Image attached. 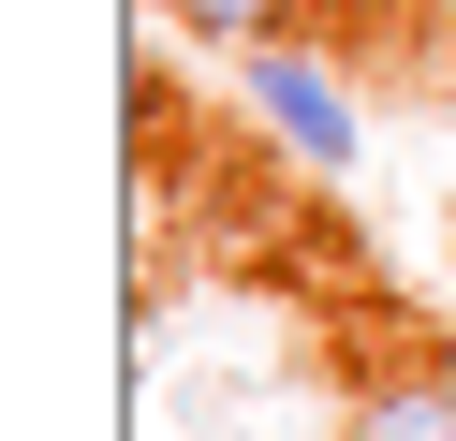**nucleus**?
I'll list each match as a JSON object with an SVG mask.
<instances>
[{"label": "nucleus", "mask_w": 456, "mask_h": 441, "mask_svg": "<svg viewBox=\"0 0 456 441\" xmlns=\"http://www.w3.org/2000/svg\"><path fill=\"white\" fill-rule=\"evenodd\" d=\"M338 441H456V368H368L354 412H338Z\"/></svg>", "instance_id": "2"}, {"label": "nucleus", "mask_w": 456, "mask_h": 441, "mask_svg": "<svg viewBox=\"0 0 456 441\" xmlns=\"http://www.w3.org/2000/svg\"><path fill=\"white\" fill-rule=\"evenodd\" d=\"M338 15H368V0H338Z\"/></svg>", "instance_id": "4"}, {"label": "nucleus", "mask_w": 456, "mask_h": 441, "mask_svg": "<svg viewBox=\"0 0 456 441\" xmlns=\"http://www.w3.org/2000/svg\"><path fill=\"white\" fill-rule=\"evenodd\" d=\"M250 118H265V133L295 147L309 176H338V162H354V147H368V133H354V88H338L324 59L295 45V29H280V45H250Z\"/></svg>", "instance_id": "1"}, {"label": "nucleus", "mask_w": 456, "mask_h": 441, "mask_svg": "<svg viewBox=\"0 0 456 441\" xmlns=\"http://www.w3.org/2000/svg\"><path fill=\"white\" fill-rule=\"evenodd\" d=\"M162 15H177V29H207V45H280V29H295V0H162Z\"/></svg>", "instance_id": "3"}]
</instances>
